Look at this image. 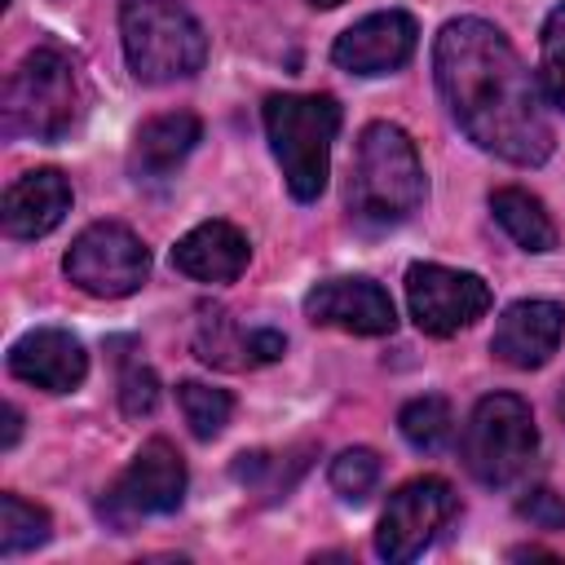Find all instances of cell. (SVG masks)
<instances>
[{
    "label": "cell",
    "mask_w": 565,
    "mask_h": 565,
    "mask_svg": "<svg viewBox=\"0 0 565 565\" xmlns=\"http://www.w3.org/2000/svg\"><path fill=\"white\" fill-rule=\"evenodd\" d=\"M433 75L450 119L472 146L521 168L552 154L556 132L543 110V93L494 22H446L433 44Z\"/></svg>",
    "instance_id": "6da1fadb"
},
{
    "label": "cell",
    "mask_w": 565,
    "mask_h": 565,
    "mask_svg": "<svg viewBox=\"0 0 565 565\" xmlns=\"http://www.w3.org/2000/svg\"><path fill=\"white\" fill-rule=\"evenodd\" d=\"M424 203V163L406 128L375 119L358 137V159L349 177V216L366 230H393L411 221Z\"/></svg>",
    "instance_id": "7a4b0ae2"
},
{
    "label": "cell",
    "mask_w": 565,
    "mask_h": 565,
    "mask_svg": "<svg viewBox=\"0 0 565 565\" xmlns=\"http://www.w3.org/2000/svg\"><path fill=\"white\" fill-rule=\"evenodd\" d=\"M88 106L84 75L75 57L57 44H35L4 79L0 115L4 137H31V141H62Z\"/></svg>",
    "instance_id": "3957f363"
},
{
    "label": "cell",
    "mask_w": 565,
    "mask_h": 565,
    "mask_svg": "<svg viewBox=\"0 0 565 565\" xmlns=\"http://www.w3.org/2000/svg\"><path fill=\"white\" fill-rule=\"evenodd\" d=\"M340 102L331 93H274L265 97V137L282 168L291 199L313 203L327 190L331 141L340 132Z\"/></svg>",
    "instance_id": "277c9868"
},
{
    "label": "cell",
    "mask_w": 565,
    "mask_h": 565,
    "mask_svg": "<svg viewBox=\"0 0 565 565\" xmlns=\"http://www.w3.org/2000/svg\"><path fill=\"white\" fill-rule=\"evenodd\" d=\"M119 35L128 71L141 84L190 79L207 62V35L181 0H124Z\"/></svg>",
    "instance_id": "5b68a950"
},
{
    "label": "cell",
    "mask_w": 565,
    "mask_h": 565,
    "mask_svg": "<svg viewBox=\"0 0 565 565\" xmlns=\"http://www.w3.org/2000/svg\"><path fill=\"white\" fill-rule=\"evenodd\" d=\"M539 455V428L516 393H486L463 428V463L481 486H512Z\"/></svg>",
    "instance_id": "8992f818"
},
{
    "label": "cell",
    "mask_w": 565,
    "mask_h": 565,
    "mask_svg": "<svg viewBox=\"0 0 565 565\" xmlns=\"http://www.w3.org/2000/svg\"><path fill=\"white\" fill-rule=\"evenodd\" d=\"M62 269L79 291H88L97 300H119V296H132L150 278V252L128 225L93 221L66 247Z\"/></svg>",
    "instance_id": "52a82bcc"
},
{
    "label": "cell",
    "mask_w": 565,
    "mask_h": 565,
    "mask_svg": "<svg viewBox=\"0 0 565 565\" xmlns=\"http://www.w3.org/2000/svg\"><path fill=\"white\" fill-rule=\"evenodd\" d=\"M185 499V463L177 455L172 441L154 437L146 441L132 463L110 481V490L102 494L97 512L115 525V530H128L132 521L141 516H163V512H177Z\"/></svg>",
    "instance_id": "ba28073f"
},
{
    "label": "cell",
    "mask_w": 565,
    "mask_h": 565,
    "mask_svg": "<svg viewBox=\"0 0 565 565\" xmlns=\"http://www.w3.org/2000/svg\"><path fill=\"white\" fill-rule=\"evenodd\" d=\"M406 305L424 335H455L472 327L490 309V282L450 265H411L406 269Z\"/></svg>",
    "instance_id": "9c48e42d"
},
{
    "label": "cell",
    "mask_w": 565,
    "mask_h": 565,
    "mask_svg": "<svg viewBox=\"0 0 565 565\" xmlns=\"http://www.w3.org/2000/svg\"><path fill=\"white\" fill-rule=\"evenodd\" d=\"M459 499L441 477H415L406 486H397L384 503L380 530H375V552L393 565L415 561L437 534L441 525L455 516Z\"/></svg>",
    "instance_id": "30bf717a"
},
{
    "label": "cell",
    "mask_w": 565,
    "mask_h": 565,
    "mask_svg": "<svg viewBox=\"0 0 565 565\" xmlns=\"http://www.w3.org/2000/svg\"><path fill=\"white\" fill-rule=\"evenodd\" d=\"M415 44H419L415 18L402 9H384V13L353 22L344 35H335L331 62L349 75H388V71L411 62Z\"/></svg>",
    "instance_id": "8fae6325"
},
{
    "label": "cell",
    "mask_w": 565,
    "mask_h": 565,
    "mask_svg": "<svg viewBox=\"0 0 565 565\" xmlns=\"http://www.w3.org/2000/svg\"><path fill=\"white\" fill-rule=\"evenodd\" d=\"M305 318L349 335H393L397 309L371 278H327L305 296Z\"/></svg>",
    "instance_id": "7c38bea8"
},
{
    "label": "cell",
    "mask_w": 565,
    "mask_h": 565,
    "mask_svg": "<svg viewBox=\"0 0 565 565\" xmlns=\"http://www.w3.org/2000/svg\"><path fill=\"white\" fill-rule=\"evenodd\" d=\"M565 335V309L556 300H516L499 313L490 353L512 371H539Z\"/></svg>",
    "instance_id": "4fadbf2b"
},
{
    "label": "cell",
    "mask_w": 565,
    "mask_h": 565,
    "mask_svg": "<svg viewBox=\"0 0 565 565\" xmlns=\"http://www.w3.org/2000/svg\"><path fill=\"white\" fill-rule=\"evenodd\" d=\"M9 375L22 384H35L44 393H71L88 375L84 344L62 327H35L13 340L9 349Z\"/></svg>",
    "instance_id": "5bb4252c"
},
{
    "label": "cell",
    "mask_w": 565,
    "mask_h": 565,
    "mask_svg": "<svg viewBox=\"0 0 565 565\" xmlns=\"http://www.w3.org/2000/svg\"><path fill=\"white\" fill-rule=\"evenodd\" d=\"M66 212H71V181L57 168H35V172H22L4 190L0 221L9 238L31 243V238L53 234L66 221Z\"/></svg>",
    "instance_id": "9a60e30c"
},
{
    "label": "cell",
    "mask_w": 565,
    "mask_h": 565,
    "mask_svg": "<svg viewBox=\"0 0 565 565\" xmlns=\"http://www.w3.org/2000/svg\"><path fill=\"white\" fill-rule=\"evenodd\" d=\"M252 260V243L230 221H203L172 247V265L194 282H234Z\"/></svg>",
    "instance_id": "2e32d148"
},
{
    "label": "cell",
    "mask_w": 565,
    "mask_h": 565,
    "mask_svg": "<svg viewBox=\"0 0 565 565\" xmlns=\"http://www.w3.org/2000/svg\"><path fill=\"white\" fill-rule=\"evenodd\" d=\"M203 137V124L199 115L190 110H168V115H154L137 128L132 137V150H128V172L137 181H154V177H168L172 168L185 163V154L199 146Z\"/></svg>",
    "instance_id": "e0dca14e"
},
{
    "label": "cell",
    "mask_w": 565,
    "mask_h": 565,
    "mask_svg": "<svg viewBox=\"0 0 565 565\" xmlns=\"http://www.w3.org/2000/svg\"><path fill=\"white\" fill-rule=\"evenodd\" d=\"M490 212L503 225V234L521 247V252H556V221L547 216L543 199L521 190V185H499L490 194Z\"/></svg>",
    "instance_id": "ac0fdd59"
},
{
    "label": "cell",
    "mask_w": 565,
    "mask_h": 565,
    "mask_svg": "<svg viewBox=\"0 0 565 565\" xmlns=\"http://www.w3.org/2000/svg\"><path fill=\"white\" fill-rule=\"evenodd\" d=\"M194 349L203 362L212 366H256L252 362V331H243L225 309H203L199 331H194Z\"/></svg>",
    "instance_id": "d6986e66"
},
{
    "label": "cell",
    "mask_w": 565,
    "mask_h": 565,
    "mask_svg": "<svg viewBox=\"0 0 565 565\" xmlns=\"http://www.w3.org/2000/svg\"><path fill=\"white\" fill-rule=\"evenodd\" d=\"M53 539V521L44 508L26 503L22 494H0V556H22L35 552Z\"/></svg>",
    "instance_id": "ffe728a7"
},
{
    "label": "cell",
    "mask_w": 565,
    "mask_h": 565,
    "mask_svg": "<svg viewBox=\"0 0 565 565\" xmlns=\"http://www.w3.org/2000/svg\"><path fill=\"white\" fill-rule=\"evenodd\" d=\"M177 402H181V415H185V424L199 441H212L234 415V397L225 388H212V384H199V380H181Z\"/></svg>",
    "instance_id": "44dd1931"
},
{
    "label": "cell",
    "mask_w": 565,
    "mask_h": 565,
    "mask_svg": "<svg viewBox=\"0 0 565 565\" xmlns=\"http://www.w3.org/2000/svg\"><path fill=\"white\" fill-rule=\"evenodd\" d=\"M397 428L402 437L415 446V450H441L450 441V428H455V415H450V402L428 393V397H415L402 406L397 415Z\"/></svg>",
    "instance_id": "7402d4cb"
},
{
    "label": "cell",
    "mask_w": 565,
    "mask_h": 565,
    "mask_svg": "<svg viewBox=\"0 0 565 565\" xmlns=\"http://www.w3.org/2000/svg\"><path fill=\"white\" fill-rule=\"evenodd\" d=\"M380 486V455L366 450V446H353V450H340L331 459V490L344 499V503H366Z\"/></svg>",
    "instance_id": "603a6c76"
},
{
    "label": "cell",
    "mask_w": 565,
    "mask_h": 565,
    "mask_svg": "<svg viewBox=\"0 0 565 565\" xmlns=\"http://www.w3.org/2000/svg\"><path fill=\"white\" fill-rule=\"evenodd\" d=\"M539 75H543V93L552 97V106L565 110V4H556L543 22V40H539Z\"/></svg>",
    "instance_id": "cb8c5ba5"
},
{
    "label": "cell",
    "mask_w": 565,
    "mask_h": 565,
    "mask_svg": "<svg viewBox=\"0 0 565 565\" xmlns=\"http://www.w3.org/2000/svg\"><path fill=\"white\" fill-rule=\"evenodd\" d=\"M154 402H159V380H154V371L124 358V366H119V411H124L128 419H141V415L154 411Z\"/></svg>",
    "instance_id": "d4e9b609"
},
{
    "label": "cell",
    "mask_w": 565,
    "mask_h": 565,
    "mask_svg": "<svg viewBox=\"0 0 565 565\" xmlns=\"http://www.w3.org/2000/svg\"><path fill=\"white\" fill-rule=\"evenodd\" d=\"M516 516L530 521L534 530H565V499L552 486H534L516 499Z\"/></svg>",
    "instance_id": "484cf974"
},
{
    "label": "cell",
    "mask_w": 565,
    "mask_h": 565,
    "mask_svg": "<svg viewBox=\"0 0 565 565\" xmlns=\"http://www.w3.org/2000/svg\"><path fill=\"white\" fill-rule=\"evenodd\" d=\"M18 437H22V411L18 406H4V450H13L18 446Z\"/></svg>",
    "instance_id": "4316f807"
},
{
    "label": "cell",
    "mask_w": 565,
    "mask_h": 565,
    "mask_svg": "<svg viewBox=\"0 0 565 565\" xmlns=\"http://www.w3.org/2000/svg\"><path fill=\"white\" fill-rule=\"evenodd\" d=\"M313 9H335V4H344V0H309Z\"/></svg>",
    "instance_id": "83f0119b"
},
{
    "label": "cell",
    "mask_w": 565,
    "mask_h": 565,
    "mask_svg": "<svg viewBox=\"0 0 565 565\" xmlns=\"http://www.w3.org/2000/svg\"><path fill=\"white\" fill-rule=\"evenodd\" d=\"M561 415H565V388H561Z\"/></svg>",
    "instance_id": "f1b7e54d"
}]
</instances>
